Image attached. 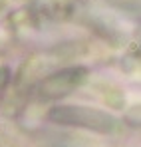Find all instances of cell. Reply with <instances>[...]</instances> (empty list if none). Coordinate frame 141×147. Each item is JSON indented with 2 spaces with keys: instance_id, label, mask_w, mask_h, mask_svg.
Returning a JSON list of instances; mask_svg holds the SVG:
<instances>
[{
  "instance_id": "1",
  "label": "cell",
  "mask_w": 141,
  "mask_h": 147,
  "mask_svg": "<svg viewBox=\"0 0 141 147\" xmlns=\"http://www.w3.org/2000/svg\"><path fill=\"white\" fill-rule=\"evenodd\" d=\"M48 117L60 125L90 129L95 133H115L119 129L117 117L88 105H56L50 109Z\"/></svg>"
},
{
  "instance_id": "2",
  "label": "cell",
  "mask_w": 141,
  "mask_h": 147,
  "mask_svg": "<svg viewBox=\"0 0 141 147\" xmlns=\"http://www.w3.org/2000/svg\"><path fill=\"white\" fill-rule=\"evenodd\" d=\"M88 78V70L84 66H70L62 68L58 72L50 74L40 86V94L48 99H58L70 96L74 90H78Z\"/></svg>"
}]
</instances>
